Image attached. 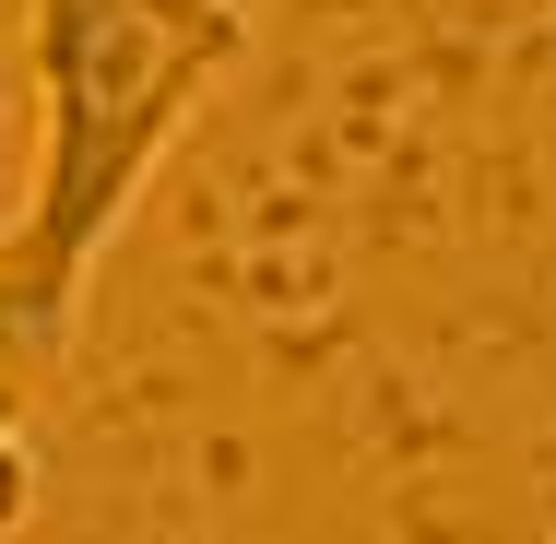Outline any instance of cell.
<instances>
[{"label": "cell", "instance_id": "6da1fadb", "mask_svg": "<svg viewBox=\"0 0 556 544\" xmlns=\"http://www.w3.org/2000/svg\"><path fill=\"white\" fill-rule=\"evenodd\" d=\"M249 60V0H24V96L36 154L24 202L0 225L12 308L72 355L84 284L142 214L178 130L214 107V84Z\"/></svg>", "mask_w": 556, "mask_h": 544}, {"label": "cell", "instance_id": "7a4b0ae2", "mask_svg": "<svg viewBox=\"0 0 556 544\" xmlns=\"http://www.w3.org/2000/svg\"><path fill=\"white\" fill-rule=\"evenodd\" d=\"M48 367H60V343L24 320V308H12V284H0V427H24V415H36Z\"/></svg>", "mask_w": 556, "mask_h": 544}, {"label": "cell", "instance_id": "3957f363", "mask_svg": "<svg viewBox=\"0 0 556 544\" xmlns=\"http://www.w3.org/2000/svg\"><path fill=\"white\" fill-rule=\"evenodd\" d=\"M36 521V450H24V427H0V544Z\"/></svg>", "mask_w": 556, "mask_h": 544}]
</instances>
